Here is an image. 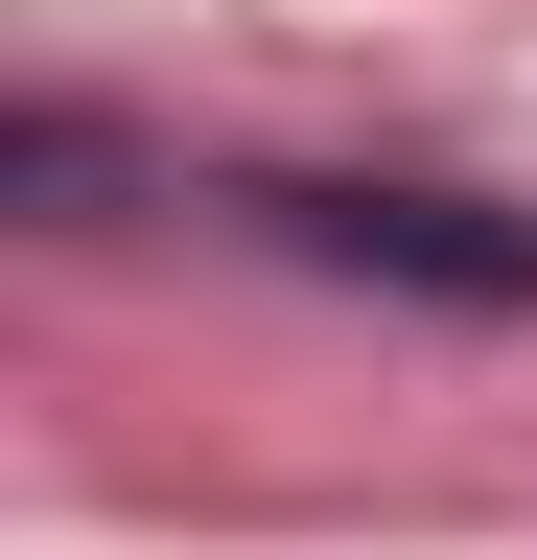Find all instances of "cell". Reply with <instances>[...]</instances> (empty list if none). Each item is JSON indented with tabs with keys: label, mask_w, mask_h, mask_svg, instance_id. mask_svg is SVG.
Segmentation results:
<instances>
[{
	"label": "cell",
	"mask_w": 537,
	"mask_h": 560,
	"mask_svg": "<svg viewBox=\"0 0 537 560\" xmlns=\"http://www.w3.org/2000/svg\"><path fill=\"white\" fill-rule=\"evenodd\" d=\"M234 210H257L281 257L397 280V304H467V327H514V304H537V210H514V187H421V164H257Z\"/></svg>",
	"instance_id": "obj_1"
}]
</instances>
